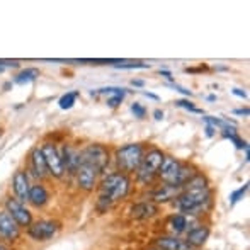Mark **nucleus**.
<instances>
[{"label": "nucleus", "mask_w": 250, "mask_h": 250, "mask_svg": "<svg viewBox=\"0 0 250 250\" xmlns=\"http://www.w3.org/2000/svg\"><path fill=\"white\" fill-rule=\"evenodd\" d=\"M153 250H158V249H153Z\"/></svg>", "instance_id": "ea45409f"}, {"label": "nucleus", "mask_w": 250, "mask_h": 250, "mask_svg": "<svg viewBox=\"0 0 250 250\" xmlns=\"http://www.w3.org/2000/svg\"><path fill=\"white\" fill-rule=\"evenodd\" d=\"M7 66H17V63H16V62H12V63H5V62H0V72H3V70H5Z\"/></svg>", "instance_id": "2f4dec72"}, {"label": "nucleus", "mask_w": 250, "mask_h": 250, "mask_svg": "<svg viewBox=\"0 0 250 250\" xmlns=\"http://www.w3.org/2000/svg\"><path fill=\"white\" fill-rule=\"evenodd\" d=\"M43 157L46 160V167H48V172L53 177H63L65 174V168H63V162H62V157H60V151L56 150V146L53 143H44L43 148Z\"/></svg>", "instance_id": "423d86ee"}, {"label": "nucleus", "mask_w": 250, "mask_h": 250, "mask_svg": "<svg viewBox=\"0 0 250 250\" xmlns=\"http://www.w3.org/2000/svg\"><path fill=\"white\" fill-rule=\"evenodd\" d=\"M186 227H188V220H186L184 214H175V216H172L170 223H168V228H170V231L174 235L186 231Z\"/></svg>", "instance_id": "412c9836"}, {"label": "nucleus", "mask_w": 250, "mask_h": 250, "mask_svg": "<svg viewBox=\"0 0 250 250\" xmlns=\"http://www.w3.org/2000/svg\"><path fill=\"white\" fill-rule=\"evenodd\" d=\"M182 191H184V189H182V186L164 184L153 192V199H155V203H167V201L177 198Z\"/></svg>", "instance_id": "2eb2a0df"}, {"label": "nucleus", "mask_w": 250, "mask_h": 250, "mask_svg": "<svg viewBox=\"0 0 250 250\" xmlns=\"http://www.w3.org/2000/svg\"><path fill=\"white\" fill-rule=\"evenodd\" d=\"M235 114H245V116H247L249 109H237V111H235Z\"/></svg>", "instance_id": "c9c22d12"}, {"label": "nucleus", "mask_w": 250, "mask_h": 250, "mask_svg": "<svg viewBox=\"0 0 250 250\" xmlns=\"http://www.w3.org/2000/svg\"><path fill=\"white\" fill-rule=\"evenodd\" d=\"M162 73V75H165V77H167V79H172V77H170V73H168V72H165V70H164V72H160Z\"/></svg>", "instance_id": "4c0bfd02"}, {"label": "nucleus", "mask_w": 250, "mask_h": 250, "mask_svg": "<svg viewBox=\"0 0 250 250\" xmlns=\"http://www.w3.org/2000/svg\"><path fill=\"white\" fill-rule=\"evenodd\" d=\"M12 186H14V192H16V199L21 201V203H26L27 198H29V179H27V174L24 170H17L14 174L12 179Z\"/></svg>", "instance_id": "f8f14e48"}, {"label": "nucleus", "mask_w": 250, "mask_h": 250, "mask_svg": "<svg viewBox=\"0 0 250 250\" xmlns=\"http://www.w3.org/2000/svg\"><path fill=\"white\" fill-rule=\"evenodd\" d=\"M101 172L97 170L96 167H92L90 164H83V162H80L79 168H77L75 175H77V184H79V188L82 189V191H92L94 188H96L97 184V175H99Z\"/></svg>", "instance_id": "0eeeda50"}, {"label": "nucleus", "mask_w": 250, "mask_h": 250, "mask_svg": "<svg viewBox=\"0 0 250 250\" xmlns=\"http://www.w3.org/2000/svg\"><path fill=\"white\" fill-rule=\"evenodd\" d=\"M31 164H33V170H34V174H36V177L44 179L50 175L48 167H46V160H44L41 148H34L31 151Z\"/></svg>", "instance_id": "f3484780"}, {"label": "nucleus", "mask_w": 250, "mask_h": 250, "mask_svg": "<svg viewBox=\"0 0 250 250\" xmlns=\"http://www.w3.org/2000/svg\"><path fill=\"white\" fill-rule=\"evenodd\" d=\"M208 237H209V230H208L206 227H198V228H194V230L189 231L186 242H188L189 245H192L194 249H198L208 240Z\"/></svg>", "instance_id": "6ab92c4d"}, {"label": "nucleus", "mask_w": 250, "mask_h": 250, "mask_svg": "<svg viewBox=\"0 0 250 250\" xmlns=\"http://www.w3.org/2000/svg\"><path fill=\"white\" fill-rule=\"evenodd\" d=\"M157 211H158L157 204L151 203V201H145V203L135 204V206L129 209V213H131V218H135V220H146V218L155 216Z\"/></svg>", "instance_id": "dca6fc26"}, {"label": "nucleus", "mask_w": 250, "mask_h": 250, "mask_svg": "<svg viewBox=\"0 0 250 250\" xmlns=\"http://www.w3.org/2000/svg\"><path fill=\"white\" fill-rule=\"evenodd\" d=\"M172 87H174V89H177L179 90V92H182V94H184V96H191V90H188V89H184V87H181V85H177V83H174V85H172Z\"/></svg>", "instance_id": "7c9ffc66"}, {"label": "nucleus", "mask_w": 250, "mask_h": 250, "mask_svg": "<svg viewBox=\"0 0 250 250\" xmlns=\"http://www.w3.org/2000/svg\"><path fill=\"white\" fill-rule=\"evenodd\" d=\"M123 99H125V96H119V94H118V96H112V97H109V99H107V105H109V107H118V105L123 102Z\"/></svg>", "instance_id": "c756f323"}, {"label": "nucleus", "mask_w": 250, "mask_h": 250, "mask_svg": "<svg viewBox=\"0 0 250 250\" xmlns=\"http://www.w3.org/2000/svg\"><path fill=\"white\" fill-rule=\"evenodd\" d=\"M247 191H249V184H244L240 189H238V191H235L233 194L230 196V204H231V206H233V204H237L238 201L244 198V196L247 194Z\"/></svg>", "instance_id": "393cba45"}, {"label": "nucleus", "mask_w": 250, "mask_h": 250, "mask_svg": "<svg viewBox=\"0 0 250 250\" xmlns=\"http://www.w3.org/2000/svg\"><path fill=\"white\" fill-rule=\"evenodd\" d=\"M155 247L158 250H196L192 245H189L186 240L179 237H162L157 238Z\"/></svg>", "instance_id": "4468645a"}, {"label": "nucleus", "mask_w": 250, "mask_h": 250, "mask_svg": "<svg viewBox=\"0 0 250 250\" xmlns=\"http://www.w3.org/2000/svg\"><path fill=\"white\" fill-rule=\"evenodd\" d=\"M80 162L90 164L99 172H102L109 164V151L102 145H89L80 151Z\"/></svg>", "instance_id": "39448f33"}, {"label": "nucleus", "mask_w": 250, "mask_h": 250, "mask_svg": "<svg viewBox=\"0 0 250 250\" xmlns=\"http://www.w3.org/2000/svg\"><path fill=\"white\" fill-rule=\"evenodd\" d=\"M111 203H112V201L109 199L107 196L101 194L99 201H97V209H99L101 213H104V211H107V209H109V206H111Z\"/></svg>", "instance_id": "a878e982"}, {"label": "nucleus", "mask_w": 250, "mask_h": 250, "mask_svg": "<svg viewBox=\"0 0 250 250\" xmlns=\"http://www.w3.org/2000/svg\"><path fill=\"white\" fill-rule=\"evenodd\" d=\"M175 104H177L179 107H184V109H188V111H191V112H196V114H203V111L196 107V105H192V102H189V101H177Z\"/></svg>", "instance_id": "bb28decb"}, {"label": "nucleus", "mask_w": 250, "mask_h": 250, "mask_svg": "<svg viewBox=\"0 0 250 250\" xmlns=\"http://www.w3.org/2000/svg\"><path fill=\"white\" fill-rule=\"evenodd\" d=\"M182 189H184V191H191V189H208V181L204 175L196 174L191 181L182 186Z\"/></svg>", "instance_id": "4be33fe9"}, {"label": "nucleus", "mask_w": 250, "mask_h": 250, "mask_svg": "<svg viewBox=\"0 0 250 250\" xmlns=\"http://www.w3.org/2000/svg\"><path fill=\"white\" fill-rule=\"evenodd\" d=\"M181 162L174 157H167L165 155L164 160H162V165L158 168L157 175L164 181V184H172V186H177V175H179V168H181Z\"/></svg>", "instance_id": "1a4fd4ad"}, {"label": "nucleus", "mask_w": 250, "mask_h": 250, "mask_svg": "<svg viewBox=\"0 0 250 250\" xmlns=\"http://www.w3.org/2000/svg\"><path fill=\"white\" fill-rule=\"evenodd\" d=\"M231 92L235 94V96H238V97H242V99H245V97H247V94L244 92V90H240V89H233L231 90Z\"/></svg>", "instance_id": "473e14b6"}, {"label": "nucleus", "mask_w": 250, "mask_h": 250, "mask_svg": "<svg viewBox=\"0 0 250 250\" xmlns=\"http://www.w3.org/2000/svg\"><path fill=\"white\" fill-rule=\"evenodd\" d=\"M40 75V72H38L36 68H27L24 70V72H21L19 75L16 77V83H27V82H33V80H36V77Z\"/></svg>", "instance_id": "5701e85b"}, {"label": "nucleus", "mask_w": 250, "mask_h": 250, "mask_svg": "<svg viewBox=\"0 0 250 250\" xmlns=\"http://www.w3.org/2000/svg\"><path fill=\"white\" fill-rule=\"evenodd\" d=\"M0 235L7 240H17L21 235V227L5 209L0 211Z\"/></svg>", "instance_id": "9b49d317"}, {"label": "nucleus", "mask_w": 250, "mask_h": 250, "mask_svg": "<svg viewBox=\"0 0 250 250\" xmlns=\"http://www.w3.org/2000/svg\"><path fill=\"white\" fill-rule=\"evenodd\" d=\"M48 199H50V196H48V191L43 188V186L36 184V186H31L29 189V198H27V201H29L33 206L36 208H43L44 204L48 203Z\"/></svg>", "instance_id": "a211bd4d"}, {"label": "nucleus", "mask_w": 250, "mask_h": 250, "mask_svg": "<svg viewBox=\"0 0 250 250\" xmlns=\"http://www.w3.org/2000/svg\"><path fill=\"white\" fill-rule=\"evenodd\" d=\"M175 199H177L179 209L186 211V213H192V211L203 208V204L209 201V189H191V191H182Z\"/></svg>", "instance_id": "20e7f679"}, {"label": "nucleus", "mask_w": 250, "mask_h": 250, "mask_svg": "<svg viewBox=\"0 0 250 250\" xmlns=\"http://www.w3.org/2000/svg\"><path fill=\"white\" fill-rule=\"evenodd\" d=\"M118 68H125V70H133V68H148L146 63H119Z\"/></svg>", "instance_id": "cd10ccee"}, {"label": "nucleus", "mask_w": 250, "mask_h": 250, "mask_svg": "<svg viewBox=\"0 0 250 250\" xmlns=\"http://www.w3.org/2000/svg\"><path fill=\"white\" fill-rule=\"evenodd\" d=\"M131 112L136 116V118H145V114H146V109L143 107V105H140V104H133L131 105Z\"/></svg>", "instance_id": "c85d7f7f"}, {"label": "nucleus", "mask_w": 250, "mask_h": 250, "mask_svg": "<svg viewBox=\"0 0 250 250\" xmlns=\"http://www.w3.org/2000/svg\"><path fill=\"white\" fill-rule=\"evenodd\" d=\"M153 116H155V119H157V121H160V119H164V111L157 109V111L153 112Z\"/></svg>", "instance_id": "72a5a7b5"}, {"label": "nucleus", "mask_w": 250, "mask_h": 250, "mask_svg": "<svg viewBox=\"0 0 250 250\" xmlns=\"http://www.w3.org/2000/svg\"><path fill=\"white\" fill-rule=\"evenodd\" d=\"M143 145L140 143H131V145L121 146L116 151V162H118V167L123 172H136V168L140 167L143 160Z\"/></svg>", "instance_id": "f257e3e1"}, {"label": "nucleus", "mask_w": 250, "mask_h": 250, "mask_svg": "<svg viewBox=\"0 0 250 250\" xmlns=\"http://www.w3.org/2000/svg\"><path fill=\"white\" fill-rule=\"evenodd\" d=\"M0 250H9V249H7L5 245H2V244H0Z\"/></svg>", "instance_id": "58836bf2"}, {"label": "nucleus", "mask_w": 250, "mask_h": 250, "mask_svg": "<svg viewBox=\"0 0 250 250\" xmlns=\"http://www.w3.org/2000/svg\"><path fill=\"white\" fill-rule=\"evenodd\" d=\"M129 192V179L126 174H111L101 182V194L111 201L125 199Z\"/></svg>", "instance_id": "f03ea898"}, {"label": "nucleus", "mask_w": 250, "mask_h": 250, "mask_svg": "<svg viewBox=\"0 0 250 250\" xmlns=\"http://www.w3.org/2000/svg\"><path fill=\"white\" fill-rule=\"evenodd\" d=\"M77 96H79V92H68V94H65V96L60 99V107L62 109H72L73 107V104H75V99H77Z\"/></svg>", "instance_id": "b1692460"}, {"label": "nucleus", "mask_w": 250, "mask_h": 250, "mask_svg": "<svg viewBox=\"0 0 250 250\" xmlns=\"http://www.w3.org/2000/svg\"><path fill=\"white\" fill-rule=\"evenodd\" d=\"M196 175V170L194 167H191V165L188 164H182L181 168H179V175H177V182L175 184L177 186H184L186 182H189L192 177Z\"/></svg>", "instance_id": "aec40b11"}, {"label": "nucleus", "mask_w": 250, "mask_h": 250, "mask_svg": "<svg viewBox=\"0 0 250 250\" xmlns=\"http://www.w3.org/2000/svg\"><path fill=\"white\" fill-rule=\"evenodd\" d=\"M60 157H62V162H63V168L68 170V174H72V175L75 174L80 165V151L66 145V146H63Z\"/></svg>", "instance_id": "ddd939ff"}, {"label": "nucleus", "mask_w": 250, "mask_h": 250, "mask_svg": "<svg viewBox=\"0 0 250 250\" xmlns=\"http://www.w3.org/2000/svg\"><path fill=\"white\" fill-rule=\"evenodd\" d=\"M133 85H136V87H142V85H143V80H133Z\"/></svg>", "instance_id": "e433bc0d"}, {"label": "nucleus", "mask_w": 250, "mask_h": 250, "mask_svg": "<svg viewBox=\"0 0 250 250\" xmlns=\"http://www.w3.org/2000/svg\"><path fill=\"white\" fill-rule=\"evenodd\" d=\"M164 157L165 155L158 148H153V150H150L148 153L143 155L142 164H140V167L136 168V177H138V181L143 182V184H148V182L153 181L158 168H160Z\"/></svg>", "instance_id": "7ed1b4c3"}, {"label": "nucleus", "mask_w": 250, "mask_h": 250, "mask_svg": "<svg viewBox=\"0 0 250 250\" xmlns=\"http://www.w3.org/2000/svg\"><path fill=\"white\" fill-rule=\"evenodd\" d=\"M213 133H214V128H213V126H206V135H208V136H213Z\"/></svg>", "instance_id": "f704fd0d"}, {"label": "nucleus", "mask_w": 250, "mask_h": 250, "mask_svg": "<svg viewBox=\"0 0 250 250\" xmlns=\"http://www.w3.org/2000/svg\"><path fill=\"white\" fill-rule=\"evenodd\" d=\"M5 211L14 218V221L19 227H29L33 223V216H31L29 209L16 198H9L5 201Z\"/></svg>", "instance_id": "6e6552de"}, {"label": "nucleus", "mask_w": 250, "mask_h": 250, "mask_svg": "<svg viewBox=\"0 0 250 250\" xmlns=\"http://www.w3.org/2000/svg\"><path fill=\"white\" fill-rule=\"evenodd\" d=\"M56 230H58V225H56L55 221L43 220V221H36V223H31L27 233H29V237L33 238V240L46 242L56 233Z\"/></svg>", "instance_id": "9d476101"}]
</instances>
